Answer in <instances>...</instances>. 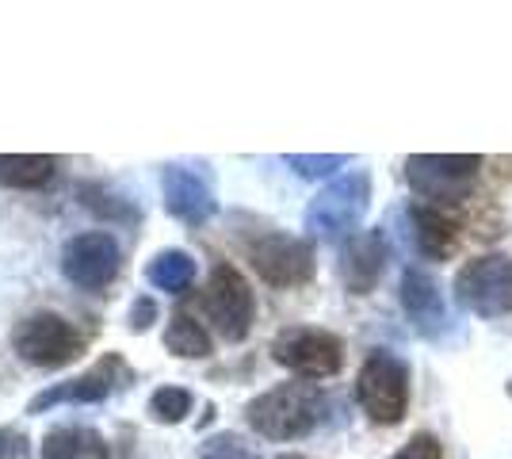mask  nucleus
<instances>
[{"instance_id": "obj_1", "label": "nucleus", "mask_w": 512, "mask_h": 459, "mask_svg": "<svg viewBox=\"0 0 512 459\" xmlns=\"http://www.w3.org/2000/svg\"><path fill=\"white\" fill-rule=\"evenodd\" d=\"M325 410V394L314 383H279L245 406V417L260 437L299 440L314 433Z\"/></svg>"}, {"instance_id": "obj_2", "label": "nucleus", "mask_w": 512, "mask_h": 459, "mask_svg": "<svg viewBox=\"0 0 512 459\" xmlns=\"http://www.w3.org/2000/svg\"><path fill=\"white\" fill-rule=\"evenodd\" d=\"M371 207V176L356 169V173L337 176L329 188H321L318 196L306 207V230L318 241H344L356 234Z\"/></svg>"}, {"instance_id": "obj_3", "label": "nucleus", "mask_w": 512, "mask_h": 459, "mask_svg": "<svg viewBox=\"0 0 512 459\" xmlns=\"http://www.w3.org/2000/svg\"><path fill=\"white\" fill-rule=\"evenodd\" d=\"M12 349H16V356H20L23 364L54 372V368L73 364L77 356H85L88 333L77 329L69 318H62V314L43 310V314L23 318L20 326L12 329Z\"/></svg>"}, {"instance_id": "obj_4", "label": "nucleus", "mask_w": 512, "mask_h": 459, "mask_svg": "<svg viewBox=\"0 0 512 459\" xmlns=\"http://www.w3.org/2000/svg\"><path fill=\"white\" fill-rule=\"evenodd\" d=\"M356 402L375 425H398L409 410V368L394 352H371L356 379Z\"/></svg>"}, {"instance_id": "obj_5", "label": "nucleus", "mask_w": 512, "mask_h": 459, "mask_svg": "<svg viewBox=\"0 0 512 459\" xmlns=\"http://www.w3.org/2000/svg\"><path fill=\"white\" fill-rule=\"evenodd\" d=\"M482 157L474 153H417L406 161L409 188L432 203H463L478 184Z\"/></svg>"}, {"instance_id": "obj_6", "label": "nucleus", "mask_w": 512, "mask_h": 459, "mask_svg": "<svg viewBox=\"0 0 512 459\" xmlns=\"http://www.w3.org/2000/svg\"><path fill=\"white\" fill-rule=\"evenodd\" d=\"M203 314L226 341H245L256 318V299L249 280L234 264H214L211 280L203 287Z\"/></svg>"}, {"instance_id": "obj_7", "label": "nucleus", "mask_w": 512, "mask_h": 459, "mask_svg": "<svg viewBox=\"0 0 512 459\" xmlns=\"http://www.w3.org/2000/svg\"><path fill=\"white\" fill-rule=\"evenodd\" d=\"M455 299L478 318H501L512 310V257H474L455 276Z\"/></svg>"}, {"instance_id": "obj_8", "label": "nucleus", "mask_w": 512, "mask_h": 459, "mask_svg": "<svg viewBox=\"0 0 512 459\" xmlns=\"http://www.w3.org/2000/svg\"><path fill=\"white\" fill-rule=\"evenodd\" d=\"M272 356H276V364L302 379H329L344 368V341L329 329L295 326L283 329L272 341Z\"/></svg>"}, {"instance_id": "obj_9", "label": "nucleus", "mask_w": 512, "mask_h": 459, "mask_svg": "<svg viewBox=\"0 0 512 459\" xmlns=\"http://www.w3.org/2000/svg\"><path fill=\"white\" fill-rule=\"evenodd\" d=\"M134 372L127 368V360L123 356H104L100 364H92L88 372L73 375V379H65V383H54V387H46L39 391L31 402H27V414H43V410H54V406H92V402H104L111 394L119 391V387H127Z\"/></svg>"}, {"instance_id": "obj_10", "label": "nucleus", "mask_w": 512, "mask_h": 459, "mask_svg": "<svg viewBox=\"0 0 512 459\" xmlns=\"http://www.w3.org/2000/svg\"><path fill=\"white\" fill-rule=\"evenodd\" d=\"M123 268V249L107 230H88L65 241L62 249V276L81 291H104L115 284Z\"/></svg>"}, {"instance_id": "obj_11", "label": "nucleus", "mask_w": 512, "mask_h": 459, "mask_svg": "<svg viewBox=\"0 0 512 459\" xmlns=\"http://www.w3.org/2000/svg\"><path fill=\"white\" fill-rule=\"evenodd\" d=\"M256 276L272 287H299L314 276V245L295 234H264L249 245Z\"/></svg>"}, {"instance_id": "obj_12", "label": "nucleus", "mask_w": 512, "mask_h": 459, "mask_svg": "<svg viewBox=\"0 0 512 459\" xmlns=\"http://www.w3.org/2000/svg\"><path fill=\"white\" fill-rule=\"evenodd\" d=\"M402 306L409 314V326L417 329L428 341H448L451 326H455V314L444 303V291L440 284L421 272V268H409L402 276Z\"/></svg>"}, {"instance_id": "obj_13", "label": "nucleus", "mask_w": 512, "mask_h": 459, "mask_svg": "<svg viewBox=\"0 0 512 459\" xmlns=\"http://www.w3.org/2000/svg\"><path fill=\"white\" fill-rule=\"evenodd\" d=\"M161 192H165V207H169L172 219L188 222V226H203L218 211L211 180L188 169V165H165L161 169Z\"/></svg>"}, {"instance_id": "obj_14", "label": "nucleus", "mask_w": 512, "mask_h": 459, "mask_svg": "<svg viewBox=\"0 0 512 459\" xmlns=\"http://www.w3.org/2000/svg\"><path fill=\"white\" fill-rule=\"evenodd\" d=\"M386 268V238L383 230H363L344 241L341 253V276L352 295H367L371 287L379 284Z\"/></svg>"}, {"instance_id": "obj_15", "label": "nucleus", "mask_w": 512, "mask_h": 459, "mask_svg": "<svg viewBox=\"0 0 512 459\" xmlns=\"http://www.w3.org/2000/svg\"><path fill=\"white\" fill-rule=\"evenodd\" d=\"M409 230H413L417 253L428 261H444L455 249V222L432 203H413L409 207Z\"/></svg>"}, {"instance_id": "obj_16", "label": "nucleus", "mask_w": 512, "mask_h": 459, "mask_svg": "<svg viewBox=\"0 0 512 459\" xmlns=\"http://www.w3.org/2000/svg\"><path fill=\"white\" fill-rule=\"evenodd\" d=\"M107 440L88 425H58L43 437V459H107Z\"/></svg>"}, {"instance_id": "obj_17", "label": "nucleus", "mask_w": 512, "mask_h": 459, "mask_svg": "<svg viewBox=\"0 0 512 459\" xmlns=\"http://www.w3.org/2000/svg\"><path fill=\"white\" fill-rule=\"evenodd\" d=\"M58 173L50 153H0V188H43Z\"/></svg>"}, {"instance_id": "obj_18", "label": "nucleus", "mask_w": 512, "mask_h": 459, "mask_svg": "<svg viewBox=\"0 0 512 459\" xmlns=\"http://www.w3.org/2000/svg\"><path fill=\"white\" fill-rule=\"evenodd\" d=\"M165 349L180 360H207L211 356V333L195 322L188 310H176L165 326Z\"/></svg>"}, {"instance_id": "obj_19", "label": "nucleus", "mask_w": 512, "mask_h": 459, "mask_svg": "<svg viewBox=\"0 0 512 459\" xmlns=\"http://www.w3.org/2000/svg\"><path fill=\"white\" fill-rule=\"evenodd\" d=\"M146 280L157 291H165V295H180V291H188L195 284V261L184 249H165V253H157L150 261Z\"/></svg>"}, {"instance_id": "obj_20", "label": "nucleus", "mask_w": 512, "mask_h": 459, "mask_svg": "<svg viewBox=\"0 0 512 459\" xmlns=\"http://www.w3.org/2000/svg\"><path fill=\"white\" fill-rule=\"evenodd\" d=\"M81 203H85L92 215H100L107 222H134L138 219V207L123 199L119 192H111L107 184H81Z\"/></svg>"}, {"instance_id": "obj_21", "label": "nucleus", "mask_w": 512, "mask_h": 459, "mask_svg": "<svg viewBox=\"0 0 512 459\" xmlns=\"http://www.w3.org/2000/svg\"><path fill=\"white\" fill-rule=\"evenodd\" d=\"M192 402V391H184V387H161L150 394V417L161 425H180L192 414Z\"/></svg>"}, {"instance_id": "obj_22", "label": "nucleus", "mask_w": 512, "mask_h": 459, "mask_svg": "<svg viewBox=\"0 0 512 459\" xmlns=\"http://www.w3.org/2000/svg\"><path fill=\"white\" fill-rule=\"evenodd\" d=\"M287 165L299 176H306V180H321V176L337 173L341 165H348V157L344 153H318V157L314 153H291Z\"/></svg>"}, {"instance_id": "obj_23", "label": "nucleus", "mask_w": 512, "mask_h": 459, "mask_svg": "<svg viewBox=\"0 0 512 459\" xmlns=\"http://www.w3.org/2000/svg\"><path fill=\"white\" fill-rule=\"evenodd\" d=\"M199 459H260L253 444H245L234 433H218L199 448Z\"/></svg>"}, {"instance_id": "obj_24", "label": "nucleus", "mask_w": 512, "mask_h": 459, "mask_svg": "<svg viewBox=\"0 0 512 459\" xmlns=\"http://www.w3.org/2000/svg\"><path fill=\"white\" fill-rule=\"evenodd\" d=\"M394 459H444V448H440V440L436 437H428V433H421V437H413L398 452Z\"/></svg>"}, {"instance_id": "obj_25", "label": "nucleus", "mask_w": 512, "mask_h": 459, "mask_svg": "<svg viewBox=\"0 0 512 459\" xmlns=\"http://www.w3.org/2000/svg\"><path fill=\"white\" fill-rule=\"evenodd\" d=\"M153 322H157V303L153 299H138V303L130 306V329L134 333H146Z\"/></svg>"}, {"instance_id": "obj_26", "label": "nucleus", "mask_w": 512, "mask_h": 459, "mask_svg": "<svg viewBox=\"0 0 512 459\" xmlns=\"http://www.w3.org/2000/svg\"><path fill=\"white\" fill-rule=\"evenodd\" d=\"M279 459H306V456H279Z\"/></svg>"}, {"instance_id": "obj_27", "label": "nucleus", "mask_w": 512, "mask_h": 459, "mask_svg": "<svg viewBox=\"0 0 512 459\" xmlns=\"http://www.w3.org/2000/svg\"><path fill=\"white\" fill-rule=\"evenodd\" d=\"M0 459H4V448H0Z\"/></svg>"}]
</instances>
